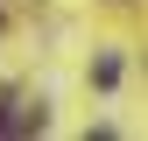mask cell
<instances>
[]
</instances>
